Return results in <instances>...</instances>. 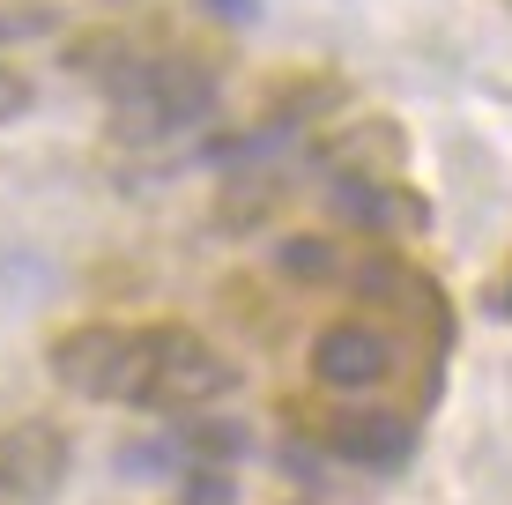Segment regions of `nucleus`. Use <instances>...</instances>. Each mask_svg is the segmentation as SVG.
<instances>
[{"mask_svg": "<svg viewBox=\"0 0 512 505\" xmlns=\"http://www.w3.org/2000/svg\"><path fill=\"white\" fill-rule=\"evenodd\" d=\"M52 372L90 402H119V409H208L238 387V364L186 320H149V327H67L52 342Z\"/></svg>", "mask_w": 512, "mask_h": 505, "instance_id": "1", "label": "nucleus"}, {"mask_svg": "<svg viewBox=\"0 0 512 505\" xmlns=\"http://www.w3.org/2000/svg\"><path fill=\"white\" fill-rule=\"evenodd\" d=\"M97 67L112 82V134L119 142H171L179 127H193L216 104V75L201 60H186V52H164V45L97 52Z\"/></svg>", "mask_w": 512, "mask_h": 505, "instance_id": "2", "label": "nucleus"}, {"mask_svg": "<svg viewBox=\"0 0 512 505\" xmlns=\"http://www.w3.org/2000/svg\"><path fill=\"white\" fill-rule=\"evenodd\" d=\"M75 446L52 416H8L0 424V505H45L60 498Z\"/></svg>", "mask_w": 512, "mask_h": 505, "instance_id": "3", "label": "nucleus"}, {"mask_svg": "<svg viewBox=\"0 0 512 505\" xmlns=\"http://www.w3.org/2000/svg\"><path fill=\"white\" fill-rule=\"evenodd\" d=\"M394 372V335L372 320H334L320 342H312V379L334 394H357V387H379Z\"/></svg>", "mask_w": 512, "mask_h": 505, "instance_id": "4", "label": "nucleus"}, {"mask_svg": "<svg viewBox=\"0 0 512 505\" xmlns=\"http://www.w3.org/2000/svg\"><path fill=\"white\" fill-rule=\"evenodd\" d=\"M401 127L394 119H357V127H342L327 142V164H334V179L349 186V194H386L394 186V171H401Z\"/></svg>", "mask_w": 512, "mask_h": 505, "instance_id": "5", "label": "nucleus"}, {"mask_svg": "<svg viewBox=\"0 0 512 505\" xmlns=\"http://www.w3.org/2000/svg\"><path fill=\"white\" fill-rule=\"evenodd\" d=\"M327 439L342 446L349 461H364V468H394V461H401V446H409V431H401L394 416H334Z\"/></svg>", "mask_w": 512, "mask_h": 505, "instance_id": "6", "label": "nucleus"}, {"mask_svg": "<svg viewBox=\"0 0 512 505\" xmlns=\"http://www.w3.org/2000/svg\"><path fill=\"white\" fill-rule=\"evenodd\" d=\"M30 104H38V82H30L15 60H0V127H8V119H23Z\"/></svg>", "mask_w": 512, "mask_h": 505, "instance_id": "7", "label": "nucleus"}, {"mask_svg": "<svg viewBox=\"0 0 512 505\" xmlns=\"http://www.w3.org/2000/svg\"><path fill=\"white\" fill-rule=\"evenodd\" d=\"M15 30H30V15H0V38H15Z\"/></svg>", "mask_w": 512, "mask_h": 505, "instance_id": "8", "label": "nucleus"}]
</instances>
